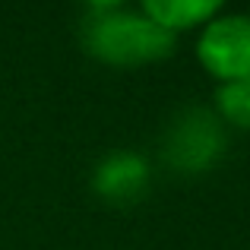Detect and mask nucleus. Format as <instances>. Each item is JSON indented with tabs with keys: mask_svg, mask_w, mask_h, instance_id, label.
Wrapping results in <instances>:
<instances>
[{
	"mask_svg": "<svg viewBox=\"0 0 250 250\" xmlns=\"http://www.w3.org/2000/svg\"><path fill=\"white\" fill-rule=\"evenodd\" d=\"M228 152V127L212 108L187 104L168 121L159 143V155L168 171L181 177L206 174L225 159Z\"/></svg>",
	"mask_w": 250,
	"mask_h": 250,
	"instance_id": "f03ea898",
	"label": "nucleus"
},
{
	"mask_svg": "<svg viewBox=\"0 0 250 250\" xmlns=\"http://www.w3.org/2000/svg\"><path fill=\"white\" fill-rule=\"evenodd\" d=\"M222 6L225 0H140V10L174 35L203 29L215 16H222Z\"/></svg>",
	"mask_w": 250,
	"mask_h": 250,
	"instance_id": "39448f33",
	"label": "nucleus"
},
{
	"mask_svg": "<svg viewBox=\"0 0 250 250\" xmlns=\"http://www.w3.org/2000/svg\"><path fill=\"white\" fill-rule=\"evenodd\" d=\"M80 42L92 61L117 70L162 63L177 48L174 32L162 29L143 10H127V6L89 13L83 19Z\"/></svg>",
	"mask_w": 250,
	"mask_h": 250,
	"instance_id": "f257e3e1",
	"label": "nucleus"
},
{
	"mask_svg": "<svg viewBox=\"0 0 250 250\" xmlns=\"http://www.w3.org/2000/svg\"><path fill=\"white\" fill-rule=\"evenodd\" d=\"M212 111L222 117V124H225V127L250 133V80L215 85Z\"/></svg>",
	"mask_w": 250,
	"mask_h": 250,
	"instance_id": "423d86ee",
	"label": "nucleus"
},
{
	"mask_svg": "<svg viewBox=\"0 0 250 250\" xmlns=\"http://www.w3.org/2000/svg\"><path fill=\"white\" fill-rule=\"evenodd\" d=\"M85 6H89V13H98V10H117V6H124L127 0H83Z\"/></svg>",
	"mask_w": 250,
	"mask_h": 250,
	"instance_id": "0eeeda50",
	"label": "nucleus"
},
{
	"mask_svg": "<svg viewBox=\"0 0 250 250\" xmlns=\"http://www.w3.org/2000/svg\"><path fill=\"white\" fill-rule=\"evenodd\" d=\"M152 165L136 149H111L95 162L89 177L92 193L108 206H133L149 193Z\"/></svg>",
	"mask_w": 250,
	"mask_h": 250,
	"instance_id": "20e7f679",
	"label": "nucleus"
},
{
	"mask_svg": "<svg viewBox=\"0 0 250 250\" xmlns=\"http://www.w3.org/2000/svg\"><path fill=\"white\" fill-rule=\"evenodd\" d=\"M196 61L219 85L250 80V13H225L203 25Z\"/></svg>",
	"mask_w": 250,
	"mask_h": 250,
	"instance_id": "7ed1b4c3",
	"label": "nucleus"
}]
</instances>
